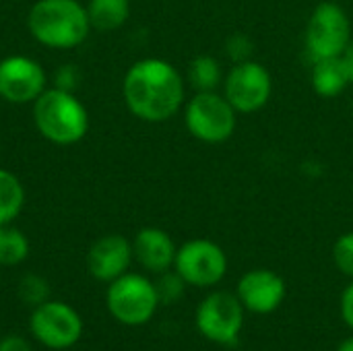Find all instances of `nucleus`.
I'll list each match as a JSON object with an SVG mask.
<instances>
[{"label":"nucleus","instance_id":"nucleus-16","mask_svg":"<svg viewBox=\"0 0 353 351\" xmlns=\"http://www.w3.org/2000/svg\"><path fill=\"white\" fill-rule=\"evenodd\" d=\"M87 14L91 29L114 31L130 17V0H89Z\"/></svg>","mask_w":353,"mask_h":351},{"label":"nucleus","instance_id":"nucleus-26","mask_svg":"<svg viewBox=\"0 0 353 351\" xmlns=\"http://www.w3.org/2000/svg\"><path fill=\"white\" fill-rule=\"evenodd\" d=\"M0 351H31V345L21 335H6L0 339Z\"/></svg>","mask_w":353,"mask_h":351},{"label":"nucleus","instance_id":"nucleus-13","mask_svg":"<svg viewBox=\"0 0 353 351\" xmlns=\"http://www.w3.org/2000/svg\"><path fill=\"white\" fill-rule=\"evenodd\" d=\"M132 259V242L120 234H108L91 244L87 252V269L93 279L112 283L120 275L128 273Z\"/></svg>","mask_w":353,"mask_h":351},{"label":"nucleus","instance_id":"nucleus-18","mask_svg":"<svg viewBox=\"0 0 353 351\" xmlns=\"http://www.w3.org/2000/svg\"><path fill=\"white\" fill-rule=\"evenodd\" d=\"M223 81L221 64L215 56L199 54L188 64V83L196 93L217 91Z\"/></svg>","mask_w":353,"mask_h":351},{"label":"nucleus","instance_id":"nucleus-3","mask_svg":"<svg viewBox=\"0 0 353 351\" xmlns=\"http://www.w3.org/2000/svg\"><path fill=\"white\" fill-rule=\"evenodd\" d=\"M33 122L39 134L54 145H74L89 130V114L81 99L60 87H48L33 101Z\"/></svg>","mask_w":353,"mask_h":351},{"label":"nucleus","instance_id":"nucleus-25","mask_svg":"<svg viewBox=\"0 0 353 351\" xmlns=\"http://www.w3.org/2000/svg\"><path fill=\"white\" fill-rule=\"evenodd\" d=\"M339 312H341V319L343 323L353 331V279L347 283V288L343 290L341 294V300H339Z\"/></svg>","mask_w":353,"mask_h":351},{"label":"nucleus","instance_id":"nucleus-14","mask_svg":"<svg viewBox=\"0 0 353 351\" xmlns=\"http://www.w3.org/2000/svg\"><path fill=\"white\" fill-rule=\"evenodd\" d=\"M176 244L172 236L161 228H143L137 232L132 240V254L134 261L149 273H163L174 269L176 261Z\"/></svg>","mask_w":353,"mask_h":351},{"label":"nucleus","instance_id":"nucleus-28","mask_svg":"<svg viewBox=\"0 0 353 351\" xmlns=\"http://www.w3.org/2000/svg\"><path fill=\"white\" fill-rule=\"evenodd\" d=\"M335 351H353V335L352 337H347V339H343V341L339 343V348Z\"/></svg>","mask_w":353,"mask_h":351},{"label":"nucleus","instance_id":"nucleus-1","mask_svg":"<svg viewBox=\"0 0 353 351\" xmlns=\"http://www.w3.org/2000/svg\"><path fill=\"white\" fill-rule=\"evenodd\" d=\"M122 97L128 112L139 120L168 122L184 106V79L168 60L143 58L126 70Z\"/></svg>","mask_w":353,"mask_h":351},{"label":"nucleus","instance_id":"nucleus-9","mask_svg":"<svg viewBox=\"0 0 353 351\" xmlns=\"http://www.w3.org/2000/svg\"><path fill=\"white\" fill-rule=\"evenodd\" d=\"M174 271L192 288H215L228 273V257L213 240L194 238L178 248Z\"/></svg>","mask_w":353,"mask_h":351},{"label":"nucleus","instance_id":"nucleus-20","mask_svg":"<svg viewBox=\"0 0 353 351\" xmlns=\"http://www.w3.org/2000/svg\"><path fill=\"white\" fill-rule=\"evenodd\" d=\"M186 285L188 283L174 269L159 273V277L155 281V290H157V296H159V304H174V302H178L184 296Z\"/></svg>","mask_w":353,"mask_h":351},{"label":"nucleus","instance_id":"nucleus-4","mask_svg":"<svg viewBox=\"0 0 353 351\" xmlns=\"http://www.w3.org/2000/svg\"><path fill=\"white\" fill-rule=\"evenodd\" d=\"M105 306L108 312L126 327H141L147 325L157 308L159 296L155 290V281L139 273H124L112 283H108L105 292Z\"/></svg>","mask_w":353,"mask_h":351},{"label":"nucleus","instance_id":"nucleus-23","mask_svg":"<svg viewBox=\"0 0 353 351\" xmlns=\"http://www.w3.org/2000/svg\"><path fill=\"white\" fill-rule=\"evenodd\" d=\"M252 39L244 33H234L228 41H225V50H228V56L232 58L234 64L238 62H246V60H252L250 54H252Z\"/></svg>","mask_w":353,"mask_h":351},{"label":"nucleus","instance_id":"nucleus-12","mask_svg":"<svg viewBox=\"0 0 353 351\" xmlns=\"http://www.w3.org/2000/svg\"><path fill=\"white\" fill-rule=\"evenodd\" d=\"M236 296L246 312L271 314L283 304L288 296V285L283 277L271 269H252L240 277Z\"/></svg>","mask_w":353,"mask_h":351},{"label":"nucleus","instance_id":"nucleus-7","mask_svg":"<svg viewBox=\"0 0 353 351\" xmlns=\"http://www.w3.org/2000/svg\"><path fill=\"white\" fill-rule=\"evenodd\" d=\"M244 306L232 292L207 294L194 312L196 331L211 343L234 345L244 327Z\"/></svg>","mask_w":353,"mask_h":351},{"label":"nucleus","instance_id":"nucleus-2","mask_svg":"<svg viewBox=\"0 0 353 351\" xmlns=\"http://www.w3.org/2000/svg\"><path fill=\"white\" fill-rule=\"evenodd\" d=\"M33 39L52 50H72L89 37L87 6L79 0H37L27 14Z\"/></svg>","mask_w":353,"mask_h":351},{"label":"nucleus","instance_id":"nucleus-10","mask_svg":"<svg viewBox=\"0 0 353 351\" xmlns=\"http://www.w3.org/2000/svg\"><path fill=\"white\" fill-rule=\"evenodd\" d=\"M271 93L273 79L256 60L234 64L223 79V95L238 114H254L263 110L269 103Z\"/></svg>","mask_w":353,"mask_h":351},{"label":"nucleus","instance_id":"nucleus-24","mask_svg":"<svg viewBox=\"0 0 353 351\" xmlns=\"http://www.w3.org/2000/svg\"><path fill=\"white\" fill-rule=\"evenodd\" d=\"M79 81V72L72 64H66V66H60L54 74V87H60V89H66V91H72L74 85Z\"/></svg>","mask_w":353,"mask_h":351},{"label":"nucleus","instance_id":"nucleus-11","mask_svg":"<svg viewBox=\"0 0 353 351\" xmlns=\"http://www.w3.org/2000/svg\"><path fill=\"white\" fill-rule=\"evenodd\" d=\"M48 89L43 66L29 56H6L0 60V97L8 103H33Z\"/></svg>","mask_w":353,"mask_h":351},{"label":"nucleus","instance_id":"nucleus-29","mask_svg":"<svg viewBox=\"0 0 353 351\" xmlns=\"http://www.w3.org/2000/svg\"><path fill=\"white\" fill-rule=\"evenodd\" d=\"M2 230H4V228H0V236H2Z\"/></svg>","mask_w":353,"mask_h":351},{"label":"nucleus","instance_id":"nucleus-5","mask_svg":"<svg viewBox=\"0 0 353 351\" xmlns=\"http://www.w3.org/2000/svg\"><path fill=\"white\" fill-rule=\"evenodd\" d=\"M184 124L196 141L219 145L234 137L238 126V112L223 93H194L184 106Z\"/></svg>","mask_w":353,"mask_h":351},{"label":"nucleus","instance_id":"nucleus-27","mask_svg":"<svg viewBox=\"0 0 353 351\" xmlns=\"http://www.w3.org/2000/svg\"><path fill=\"white\" fill-rule=\"evenodd\" d=\"M341 60H343V64H345V70H347L350 81H352L353 85V39L350 41V46L345 48V52L341 54Z\"/></svg>","mask_w":353,"mask_h":351},{"label":"nucleus","instance_id":"nucleus-21","mask_svg":"<svg viewBox=\"0 0 353 351\" xmlns=\"http://www.w3.org/2000/svg\"><path fill=\"white\" fill-rule=\"evenodd\" d=\"M19 296L25 304L29 306H39L48 300L50 296V285L43 277L39 275H25L21 281H19Z\"/></svg>","mask_w":353,"mask_h":351},{"label":"nucleus","instance_id":"nucleus-19","mask_svg":"<svg viewBox=\"0 0 353 351\" xmlns=\"http://www.w3.org/2000/svg\"><path fill=\"white\" fill-rule=\"evenodd\" d=\"M29 257V240L14 228H4L0 236V265L14 267Z\"/></svg>","mask_w":353,"mask_h":351},{"label":"nucleus","instance_id":"nucleus-8","mask_svg":"<svg viewBox=\"0 0 353 351\" xmlns=\"http://www.w3.org/2000/svg\"><path fill=\"white\" fill-rule=\"evenodd\" d=\"M29 331L43 348L62 351L77 345L83 337V319L66 302L46 300L29 317Z\"/></svg>","mask_w":353,"mask_h":351},{"label":"nucleus","instance_id":"nucleus-22","mask_svg":"<svg viewBox=\"0 0 353 351\" xmlns=\"http://www.w3.org/2000/svg\"><path fill=\"white\" fill-rule=\"evenodd\" d=\"M333 263L339 273L353 279V232L339 236L333 244Z\"/></svg>","mask_w":353,"mask_h":351},{"label":"nucleus","instance_id":"nucleus-6","mask_svg":"<svg viewBox=\"0 0 353 351\" xmlns=\"http://www.w3.org/2000/svg\"><path fill=\"white\" fill-rule=\"evenodd\" d=\"M304 39L312 62L341 56L352 41V23L343 6L331 0L316 4L308 19Z\"/></svg>","mask_w":353,"mask_h":351},{"label":"nucleus","instance_id":"nucleus-17","mask_svg":"<svg viewBox=\"0 0 353 351\" xmlns=\"http://www.w3.org/2000/svg\"><path fill=\"white\" fill-rule=\"evenodd\" d=\"M23 205H25V188L21 180L12 172L0 168V228L12 223L19 217Z\"/></svg>","mask_w":353,"mask_h":351},{"label":"nucleus","instance_id":"nucleus-15","mask_svg":"<svg viewBox=\"0 0 353 351\" xmlns=\"http://www.w3.org/2000/svg\"><path fill=\"white\" fill-rule=\"evenodd\" d=\"M312 64L314 66H312L310 81H312V89H314L316 95H321V97H337L352 85L341 56L316 60Z\"/></svg>","mask_w":353,"mask_h":351}]
</instances>
